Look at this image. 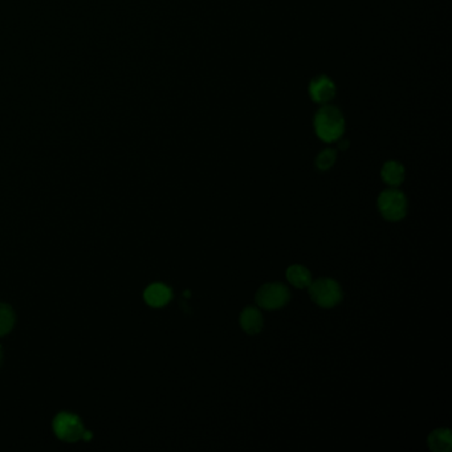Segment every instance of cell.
Listing matches in <instances>:
<instances>
[{
  "label": "cell",
  "mask_w": 452,
  "mask_h": 452,
  "mask_svg": "<svg viewBox=\"0 0 452 452\" xmlns=\"http://www.w3.org/2000/svg\"><path fill=\"white\" fill-rule=\"evenodd\" d=\"M314 131L324 142L338 141L345 131V118L342 111L333 105H322L314 116Z\"/></svg>",
  "instance_id": "obj_1"
},
{
  "label": "cell",
  "mask_w": 452,
  "mask_h": 452,
  "mask_svg": "<svg viewBox=\"0 0 452 452\" xmlns=\"http://www.w3.org/2000/svg\"><path fill=\"white\" fill-rule=\"evenodd\" d=\"M312 302L321 308H333L337 307L343 299L341 285L333 279L322 277L311 282L308 287Z\"/></svg>",
  "instance_id": "obj_2"
},
{
  "label": "cell",
  "mask_w": 452,
  "mask_h": 452,
  "mask_svg": "<svg viewBox=\"0 0 452 452\" xmlns=\"http://www.w3.org/2000/svg\"><path fill=\"white\" fill-rule=\"evenodd\" d=\"M378 210L386 221H402L407 214V199L402 191L395 187L387 189L378 197Z\"/></svg>",
  "instance_id": "obj_3"
},
{
  "label": "cell",
  "mask_w": 452,
  "mask_h": 452,
  "mask_svg": "<svg viewBox=\"0 0 452 452\" xmlns=\"http://www.w3.org/2000/svg\"><path fill=\"white\" fill-rule=\"evenodd\" d=\"M255 300L263 309L276 311L290 302L291 293L282 282H267L258 290Z\"/></svg>",
  "instance_id": "obj_4"
},
{
  "label": "cell",
  "mask_w": 452,
  "mask_h": 452,
  "mask_svg": "<svg viewBox=\"0 0 452 452\" xmlns=\"http://www.w3.org/2000/svg\"><path fill=\"white\" fill-rule=\"evenodd\" d=\"M53 431L64 442H77L85 431L80 418L71 412H59L53 419Z\"/></svg>",
  "instance_id": "obj_5"
},
{
  "label": "cell",
  "mask_w": 452,
  "mask_h": 452,
  "mask_svg": "<svg viewBox=\"0 0 452 452\" xmlns=\"http://www.w3.org/2000/svg\"><path fill=\"white\" fill-rule=\"evenodd\" d=\"M337 93L336 84L328 76H317L309 84V96L312 100L321 105H326L334 99Z\"/></svg>",
  "instance_id": "obj_6"
},
{
  "label": "cell",
  "mask_w": 452,
  "mask_h": 452,
  "mask_svg": "<svg viewBox=\"0 0 452 452\" xmlns=\"http://www.w3.org/2000/svg\"><path fill=\"white\" fill-rule=\"evenodd\" d=\"M143 299L153 308H161L172 299V291L162 282H154L143 292Z\"/></svg>",
  "instance_id": "obj_7"
},
{
  "label": "cell",
  "mask_w": 452,
  "mask_h": 452,
  "mask_svg": "<svg viewBox=\"0 0 452 452\" xmlns=\"http://www.w3.org/2000/svg\"><path fill=\"white\" fill-rule=\"evenodd\" d=\"M241 329L247 334H258L262 332L264 319H263L262 312L255 307H247L244 308L239 317Z\"/></svg>",
  "instance_id": "obj_8"
},
{
  "label": "cell",
  "mask_w": 452,
  "mask_h": 452,
  "mask_svg": "<svg viewBox=\"0 0 452 452\" xmlns=\"http://www.w3.org/2000/svg\"><path fill=\"white\" fill-rule=\"evenodd\" d=\"M381 177L383 182L392 187H398L404 181V167L397 161H387L382 166Z\"/></svg>",
  "instance_id": "obj_9"
},
{
  "label": "cell",
  "mask_w": 452,
  "mask_h": 452,
  "mask_svg": "<svg viewBox=\"0 0 452 452\" xmlns=\"http://www.w3.org/2000/svg\"><path fill=\"white\" fill-rule=\"evenodd\" d=\"M429 448L434 452H447L451 450L452 435L450 429H436L429 435Z\"/></svg>",
  "instance_id": "obj_10"
},
{
  "label": "cell",
  "mask_w": 452,
  "mask_h": 452,
  "mask_svg": "<svg viewBox=\"0 0 452 452\" xmlns=\"http://www.w3.org/2000/svg\"><path fill=\"white\" fill-rule=\"evenodd\" d=\"M287 279H288V282H291L293 287H296V288H299V290L308 288V287L311 285V282H313L311 271H309L307 267L300 265V264L291 265V267L287 270Z\"/></svg>",
  "instance_id": "obj_11"
},
{
  "label": "cell",
  "mask_w": 452,
  "mask_h": 452,
  "mask_svg": "<svg viewBox=\"0 0 452 452\" xmlns=\"http://www.w3.org/2000/svg\"><path fill=\"white\" fill-rule=\"evenodd\" d=\"M15 324V312L7 304L0 302V336L10 332Z\"/></svg>",
  "instance_id": "obj_12"
},
{
  "label": "cell",
  "mask_w": 452,
  "mask_h": 452,
  "mask_svg": "<svg viewBox=\"0 0 452 452\" xmlns=\"http://www.w3.org/2000/svg\"><path fill=\"white\" fill-rule=\"evenodd\" d=\"M337 160V153L334 149H325L322 150L316 158V167L319 170L326 171L332 169L333 165Z\"/></svg>",
  "instance_id": "obj_13"
},
{
  "label": "cell",
  "mask_w": 452,
  "mask_h": 452,
  "mask_svg": "<svg viewBox=\"0 0 452 452\" xmlns=\"http://www.w3.org/2000/svg\"><path fill=\"white\" fill-rule=\"evenodd\" d=\"M338 148H340V150H346L348 148H349V142L348 141H341L338 143Z\"/></svg>",
  "instance_id": "obj_14"
}]
</instances>
